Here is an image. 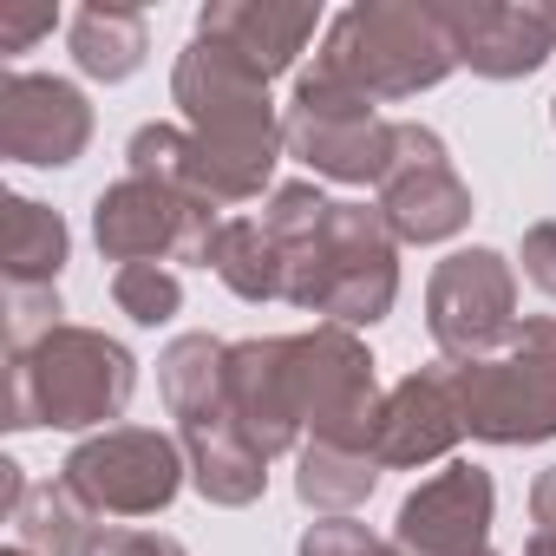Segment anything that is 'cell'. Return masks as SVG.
Here are the masks:
<instances>
[{
  "instance_id": "cell-1",
  "label": "cell",
  "mask_w": 556,
  "mask_h": 556,
  "mask_svg": "<svg viewBox=\"0 0 556 556\" xmlns=\"http://www.w3.org/2000/svg\"><path fill=\"white\" fill-rule=\"evenodd\" d=\"M170 99L184 112V131H190V190L210 197L216 210L262 197L282 151H289L268 79H255L223 47L190 40L170 66Z\"/></svg>"
},
{
  "instance_id": "cell-2",
  "label": "cell",
  "mask_w": 556,
  "mask_h": 556,
  "mask_svg": "<svg viewBox=\"0 0 556 556\" xmlns=\"http://www.w3.org/2000/svg\"><path fill=\"white\" fill-rule=\"evenodd\" d=\"M138 393V361L105 328L60 321L34 348H8V432H105Z\"/></svg>"
},
{
  "instance_id": "cell-3",
  "label": "cell",
  "mask_w": 556,
  "mask_h": 556,
  "mask_svg": "<svg viewBox=\"0 0 556 556\" xmlns=\"http://www.w3.org/2000/svg\"><path fill=\"white\" fill-rule=\"evenodd\" d=\"M282 302L334 328H374L400 302V236L374 203H334L308 242L282 249Z\"/></svg>"
},
{
  "instance_id": "cell-4",
  "label": "cell",
  "mask_w": 556,
  "mask_h": 556,
  "mask_svg": "<svg viewBox=\"0 0 556 556\" xmlns=\"http://www.w3.org/2000/svg\"><path fill=\"white\" fill-rule=\"evenodd\" d=\"M223 354L229 348L216 334H177L157 354V387H164V406L177 419V445L190 458V484L210 504L242 510V504L262 497L268 458L236 426V406H229V387H223Z\"/></svg>"
},
{
  "instance_id": "cell-5",
  "label": "cell",
  "mask_w": 556,
  "mask_h": 556,
  "mask_svg": "<svg viewBox=\"0 0 556 556\" xmlns=\"http://www.w3.org/2000/svg\"><path fill=\"white\" fill-rule=\"evenodd\" d=\"M458 53L432 14V0H361V8L334 14L315 73L341 79L348 92H361L367 105H393V99H419L439 79H452Z\"/></svg>"
},
{
  "instance_id": "cell-6",
  "label": "cell",
  "mask_w": 556,
  "mask_h": 556,
  "mask_svg": "<svg viewBox=\"0 0 556 556\" xmlns=\"http://www.w3.org/2000/svg\"><path fill=\"white\" fill-rule=\"evenodd\" d=\"M452 367V361H445ZM465 432L484 445H543L556 439V315H530L484 361L452 367Z\"/></svg>"
},
{
  "instance_id": "cell-7",
  "label": "cell",
  "mask_w": 556,
  "mask_h": 556,
  "mask_svg": "<svg viewBox=\"0 0 556 556\" xmlns=\"http://www.w3.org/2000/svg\"><path fill=\"white\" fill-rule=\"evenodd\" d=\"M229 223V210H216L197 190H170L157 177H118L99 190L92 203V242L105 262L131 268V262H197L210 268L216 229Z\"/></svg>"
},
{
  "instance_id": "cell-8",
  "label": "cell",
  "mask_w": 556,
  "mask_h": 556,
  "mask_svg": "<svg viewBox=\"0 0 556 556\" xmlns=\"http://www.w3.org/2000/svg\"><path fill=\"white\" fill-rule=\"evenodd\" d=\"M282 138H289V157H302L315 177H328V184H374L380 190V177L393 164V144H400V125L380 118V105H367L341 79L308 66L295 79L289 112H282Z\"/></svg>"
},
{
  "instance_id": "cell-9",
  "label": "cell",
  "mask_w": 556,
  "mask_h": 556,
  "mask_svg": "<svg viewBox=\"0 0 556 556\" xmlns=\"http://www.w3.org/2000/svg\"><path fill=\"white\" fill-rule=\"evenodd\" d=\"M289 380H295V413H302L308 439H328V445H367L374 439V413L387 393H380L374 354L354 328L321 321L308 334H289Z\"/></svg>"
},
{
  "instance_id": "cell-10",
  "label": "cell",
  "mask_w": 556,
  "mask_h": 556,
  "mask_svg": "<svg viewBox=\"0 0 556 556\" xmlns=\"http://www.w3.org/2000/svg\"><path fill=\"white\" fill-rule=\"evenodd\" d=\"M60 478L99 510V517H157L190 478V458L170 432L151 426H105L79 439L60 465Z\"/></svg>"
},
{
  "instance_id": "cell-11",
  "label": "cell",
  "mask_w": 556,
  "mask_h": 556,
  "mask_svg": "<svg viewBox=\"0 0 556 556\" xmlns=\"http://www.w3.org/2000/svg\"><path fill=\"white\" fill-rule=\"evenodd\" d=\"M426 328L439 341V354L458 361H484L510 341L517 328V275L497 249H458L432 268L426 282Z\"/></svg>"
},
{
  "instance_id": "cell-12",
  "label": "cell",
  "mask_w": 556,
  "mask_h": 556,
  "mask_svg": "<svg viewBox=\"0 0 556 556\" xmlns=\"http://www.w3.org/2000/svg\"><path fill=\"white\" fill-rule=\"evenodd\" d=\"M374 210L387 216V229L400 242H419V249L452 242L471 223V190L452 170V151L432 125H400V144H393V164L374 190Z\"/></svg>"
},
{
  "instance_id": "cell-13",
  "label": "cell",
  "mask_w": 556,
  "mask_h": 556,
  "mask_svg": "<svg viewBox=\"0 0 556 556\" xmlns=\"http://www.w3.org/2000/svg\"><path fill=\"white\" fill-rule=\"evenodd\" d=\"M92 144V105L73 79L53 73H8L0 79V157L66 170Z\"/></svg>"
},
{
  "instance_id": "cell-14",
  "label": "cell",
  "mask_w": 556,
  "mask_h": 556,
  "mask_svg": "<svg viewBox=\"0 0 556 556\" xmlns=\"http://www.w3.org/2000/svg\"><path fill=\"white\" fill-rule=\"evenodd\" d=\"M432 14L478 79H530L556 53V21L543 0H432Z\"/></svg>"
},
{
  "instance_id": "cell-15",
  "label": "cell",
  "mask_w": 556,
  "mask_h": 556,
  "mask_svg": "<svg viewBox=\"0 0 556 556\" xmlns=\"http://www.w3.org/2000/svg\"><path fill=\"white\" fill-rule=\"evenodd\" d=\"M491 517H497L491 471L445 465L439 478L406 491V504L393 517V543L406 556H484L491 549Z\"/></svg>"
},
{
  "instance_id": "cell-16",
  "label": "cell",
  "mask_w": 556,
  "mask_h": 556,
  "mask_svg": "<svg viewBox=\"0 0 556 556\" xmlns=\"http://www.w3.org/2000/svg\"><path fill=\"white\" fill-rule=\"evenodd\" d=\"M458 439H465V413L452 393V367H419L400 387H387L367 452L387 471H419V465H439Z\"/></svg>"
},
{
  "instance_id": "cell-17",
  "label": "cell",
  "mask_w": 556,
  "mask_h": 556,
  "mask_svg": "<svg viewBox=\"0 0 556 556\" xmlns=\"http://www.w3.org/2000/svg\"><path fill=\"white\" fill-rule=\"evenodd\" d=\"M223 387L236 406V426L249 432V445L262 458L295 452L302 413H295V380H289V334H255V341H229L223 354Z\"/></svg>"
},
{
  "instance_id": "cell-18",
  "label": "cell",
  "mask_w": 556,
  "mask_h": 556,
  "mask_svg": "<svg viewBox=\"0 0 556 556\" xmlns=\"http://www.w3.org/2000/svg\"><path fill=\"white\" fill-rule=\"evenodd\" d=\"M315 27H321V8H308V0H210L197 14V40L223 47L255 79H282L308 53Z\"/></svg>"
},
{
  "instance_id": "cell-19",
  "label": "cell",
  "mask_w": 556,
  "mask_h": 556,
  "mask_svg": "<svg viewBox=\"0 0 556 556\" xmlns=\"http://www.w3.org/2000/svg\"><path fill=\"white\" fill-rule=\"evenodd\" d=\"M151 53V34H144V14L131 8V0H92V8L73 14V60L86 79H131Z\"/></svg>"
},
{
  "instance_id": "cell-20",
  "label": "cell",
  "mask_w": 556,
  "mask_h": 556,
  "mask_svg": "<svg viewBox=\"0 0 556 556\" xmlns=\"http://www.w3.org/2000/svg\"><path fill=\"white\" fill-rule=\"evenodd\" d=\"M380 458L367 445H328V439H308L302 445V465H295V497L321 517H348L374 497L380 484Z\"/></svg>"
},
{
  "instance_id": "cell-21",
  "label": "cell",
  "mask_w": 556,
  "mask_h": 556,
  "mask_svg": "<svg viewBox=\"0 0 556 556\" xmlns=\"http://www.w3.org/2000/svg\"><path fill=\"white\" fill-rule=\"evenodd\" d=\"M99 536V510L66 484V478H47L27 491V504L14 510V543L27 556H86V543Z\"/></svg>"
},
{
  "instance_id": "cell-22",
  "label": "cell",
  "mask_w": 556,
  "mask_h": 556,
  "mask_svg": "<svg viewBox=\"0 0 556 556\" xmlns=\"http://www.w3.org/2000/svg\"><path fill=\"white\" fill-rule=\"evenodd\" d=\"M66 255H73L66 216L34 197H8V289H60Z\"/></svg>"
},
{
  "instance_id": "cell-23",
  "label": "cell",
  "mask_w": 556,
  "mask_h": 556,
  "mask_svg": "<svg viewBox=\"0 0 556 556\" xmlns=\"http://www.w3.org/2000/svg\"><path fill=\"white\" fill-rule=\"evenodd\" d=\"M210 268L236 302H282V249L268 242V229L255 216H229L216 229Z\"/></svg>"
},
{
  "instance_id": "cell-24",
  "label": "cell",
  "mask_w": 556,
  "mask_h": 556,
  "mask_svg": "<svg viewBox=\"0 0 556 556\" xmlns=\"http://www.w3.org/2000/svg\"><path fill=\"white\" fill-rule=\"evenodd\" d=\"M112 302L138 328H164L184 308V282H177V268H164V262H131V268L112 275Z\"/></svg>"
},
{
  "instance_id": "cell-25",
  "label": "cell",
  "mask_w": 556,
  "mask_h": 556,
  "mask_svg": "<svg viewBox=\"0 0 556 556\" xmlns=\"http://www.w3.org/2000/svg\"><path fill=\"white\" fill-rule=\"evenodd\" d=\"M302 556H406V549L387 543V536H374L354 517H321V523L302 530Z\"/></svg>"
},
{
  "instance_id": "cell-26",
  "label": "cell",
  "mask_w": 556,
  "mask_h": 556,
  "mask_svg": "<svg viewBox=\"0 0 556 556\" xmlns=\"http://www.w3.org/2000/svg\"><path fill=\"white\" fill-rule=\"evenodd\" d=\"M517 262H523V282H530V289H543V295L556 302V223H530V229H523Z\"/></svg>"
},
{
  "instance_id": "cell-27",
  "label": "cell",
  "mask_w": 556,
  "mask_h": 556,
  "mask_svg": "<svg viewBox=\"0 0 556 556\" xmlns=\"http://www.w3.org/2000/svg\"><path fill=\"white\" fill-rule=\"evenodd\" d=\"M86 556H190L177 536H157V530H99L86 543Z\"/></svg>"
},
{
  "instance_id": "cell-28",
  "label": "cell",
  "mask_w": 556,
  "mask_h": 556,
  "mask_svg": "<svg viewBox=\"0 0 556 556\" xmlns=\"http://www.w3.org/2000/svg\"><path fill=\"white\" fill-rule=\"evenodd\" d=\"M53 21H60L53 8H0V53H8V60L27 53L40 34H53Z\"/></svg>"
},
{
  "instance_id": "cell-29",
  "label": "cell",
  "mask_w": 556,
  "mask_h": 556,
  "mask_svg": "<svg viewBox=\"0 0 556 556\" xmlns=\"http://www.w3.org/2000/svg\"><path fill=\"white\" fill-rule=\"evenodd\" d=\"M530 517H536V530L556 536V465L536 471V484H530Z\"/></svg>"
},
{
  "instance_id": "cell-30",
  "label": "cell",
  "mask_w": 556,
  "mask_h": 556,
  "mask_svg": "<svg viewBox=\"0 0 556 556\" xmlns=\"http://www.w3.org/2000/svg\"><path fill=\"white\" fill-rule=\"evenodd\" d=\"M27 491H34V484H27V471H21L14 458H0V510H8V523H14V510L27 504Z\"/></svg>"
},
{
  "instance_id": "cell-31",
  "label": "cell",
  "mask_w": 556,
  "mask_h": 556,
  "mask_svg": "<svg viewBox=\"0 0 556 556\" xmlns=\"http://www.w3.org/2000/svg\"><path fill=\"white\" fill-rule=\"evenodd\" d=\"M523 556H556V536H549V530H536V536L523 543Z\"/></svg>"
},
{
  "instance_id": "cell-32",
  "label": "cell",
  "mask_w": 556,
  "mask_h": 556,
  "mask_svg": "<svg viewBox=\"0 0 556 556\" xmlns=\"http://www.w3.org/2000/svg\"><path fill=\"white\" fill-rule=\"evenodd\" d=\"M8 556H27V549H21V543H14V549H8Z\"/></svg>"
},
{
  "instance_id": "cell-33",
  "label": "cell",
  "mask_w": 556,
  "mask_h": 556,
  "mask_svg": "<svg viewBox=\"0 0 556 556\" xmlns=\"http://www.w3.org/2000/svg\"><path fill=\"white\" fill-rule=\"evenodd\" d=\"M549 21H556V0H549Z\"/></svg>"
},
{
  "instance_id": "cell-34",
  "label": "cell",
  "mask_w": 556,
  "mask_h": 556,
  "mask_svg": "<svg viewBox=\"0 0 556 556\" xmlns=\"http://www.w3.org/2000/svg\"><path fill=\"white\" fill-rule=\"evenodd\" d=\"M549 118H556V99H549Z\"/></svg>"
},
{
  "instance_id": "cell-35",
  "label": "cell",
  "mask_w": 556,
  "mask_h": 556,
  "mask_svg": "<svg viewBox=\"0 0 556 556\" xmlns=\"http://www.w3.org/2000/svg\"><path fill=\"white\" fill-rule=\"evenodd\" d=\"M484 556H491V549H484Z\"/></svg>"
}]
</instances>
